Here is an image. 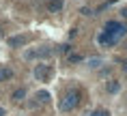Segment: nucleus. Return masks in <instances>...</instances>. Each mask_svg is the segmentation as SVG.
<instances>
[{
  "instance_id": "nucleus-10",
  "label": "nucleus",
  "mask_w": 127,
  "mask_h": 116,
  "mask_svg": "<svg viewBox=\"0 0 127 116\" xmlns=\"http://www.w3.org/2000/svg\"><path fill=\"white\" fill-rule=\"evenodd\" d=\"M24 97H26V90H24V88H17L13 93V101H22Z\"/></svg>"
},
{
  "instance_id": "nucleus-9",
  "label": "nucleus",
  "mask_w": 127,
  "mask_h": 116,
  "mask_svg": "<svg viewBox=\"0 0 127 116\" xmlns=\"http://www.w3.org/2000/svg\"><path fill=\"white\" fill-rule=\"evenodd\" d=\"M47 9H50L52 13H58L60 9H63V2H60V0H50V4H47Z\"/></svg>"
},
{
  "instance_id": "nucleus-4",
  "label": "nucleus",
  "mask_w": 127,
  "mask_h": 116,
  "mask_svg": "<svg viewBox=\"0 0 127 116\" xmlns=\"http://www.w3.org/2000/svg\"><path fill=\"white\" fill-rule=\"evenodd\" d=\"M43 56H52V47H39V49H32V52H28L26 58H43Z\"/></svg>"
},
{
  "instance_id": "nucleus-3",
  "label": "nucleus",
  "mask_w": 127,
  "mask_h": 116,
  "mask_svg": "<svg viewBox=\"0 0 127 116\" xmlns=\"http://www.w3.org/2000/svg\"><path fill=\"white\" fill-rule=\"evenodd\" d=\"M32 75H34L37 82H45V80H50V75H52V67L50 65H37Z\"/></svg>"
},
{
  "instance_id": "nucleus-13",
  "label": "nucleus",
  "mask_w": 127,
  "mask_h": 116,
  "mask_svg": "<svg viewBox=\"0 0 127 116\" xmlns=\"http://www.w3.org/2000/svg\"><path fill=\"white\" fill-rule=\"evenodd\" d=\"M123 17H127V9H123Z\"/></svg>"
},
{
  "instance_id": "nucleus-11",
  "label": "nucleus",
  "mask_w": 127,
  "mask_h": 116,
  "mask_svg": "<svg viewBox=\"0 0 127 116\" xmlns=\"http://www.w3.org/2000/svg\"><path fill=\"white\" fill-rule=\"evenodd\" d=\"M91 116H110V112H108V110H101V108H99V110H95Z\"/></svg>"
},
{
  "instance_id": "nucleus-15",
  "label": "nucleus",
  "mask_w": 127,
  "mask_h": 116,
  "mask_svg": "<svg viewBox=\"0 0 127 116\" xmlns=\"http://www.w3.org/2000/svg\"><path fill=\"white\" fill-rule=\"evenodd\" d=\"M123 67H125V71H127V60H125V65H123Z\"/></svg>"
},
{
  "instance_id": "nucleus-6",
  "label": "nucleus",
  "mask_w": 127,
  "mask_h": 116,
  "mask_svg": "<svg viewBox=\"0 0 127 116\" xmlns=\"http://www.w3.org/2000/svg\"><path fill=\"white\" fill-rule=\"evenodd\" d=\"M28 37H24V34H17V37H11L9 39V45L11 47H22V45H26Z\"/></svg>"
},
{
  "instance_id": "nucleus-7",
  "label": "nucleus",
  "mask_w": 127,
  "mask_h": 116,
  "mask_svg": "<svg viewBox=\"0 0 127 116\" xmlns=\"http://www.w3.org/2000/svg\"><path fill=\"white\" fill-rule=\"evenodd\" d=\"M34 97H37V101H39V103H47L50 99H52V95H50L47 90H39V93H37Z\"/></svg>"
},
{
  "instance_id": "nucleus-1",
  "label": "nucleus",
  "mask_w": 127,
  "mask_h": 116,
  "mask_svg": "<svg viewBox=\"0 0 127 116\" xmlns=\"http://www.w3.org/2000/svg\"><path fill=\"white\" fill-rule=\"evenodd\" d=\"M80 99H82L80 88H69L67 93H65V97H63V101H60V110H63V112L75 110L78 105H80Z\"/></svg>"
},
{
  "instance_id": "nucleus-8",
  "label": "nucleus",
  "mask_w": 127,
  "mask_h": 116,
  "mask_svg": "<svg viewBox=\"0 0 127 116\" xmlns=\"http://www.w3.org/2000/svg\"><path fill=\"white\" fill-rule=\"evenodd\" d=\"M11 77H13V71H11L9 67H2V69H0V82H4V80H11Z\"/></svg>"
},
{
  "instance_id": "nucleus-14",
  "label": "nucleus",
  "mask_w": 127,
  "mask_h": 116,
  "mask_svg": "<svg viewBox=\"0 0 127 116\" xmlns=\"http://www.w3.org/2000/svg\"><path fill=\"white\" fill-rule=\"evenodd\" d=\"M0 116H4V110H2V108H0Z\"/></svg>"
},
{
  "instance_id": "nucleus-2",
  "label": "nucleus",
  "mask_w": 127,
  "mask_h": 116,
  "mask_svg": "<svg viewBox=\"0 0 127 116\" xmlns=\"http://www.w3.org/2000/svg\"><path fill=\"white\" fill-rule=\"evenodd\" d=\"M103 32H108V34H110L114 43H119L121 39H123V37L127 34V28L123 26V24H119V22L110 20V22H106V26H103Z\"/></svg>"
},
{
  "instance_id": "nucleus-5",
  "label": "nucleus",
  "mask_w": 127,
  "mask_h": 116,
  "mask_svg": "<svg viewBox=\"0 0 127 116\" xmlns=\"http://www.w3.org/2000/svg\"><path fill=\"white\" fill-rule=\"evenodd\" d=\"M97 43H99L101 47H110V45H114L112 37H110V34H108V32H103V30H101V34H99V37H97Z\"/></svg>"
},
{
  "instance_id": "nucleus-12",
  "label": "nucleus",
  "mask_w": 127,
  "mask_h": 116,
  "mask_svg": "<svg viewBox=\"0 0 127 116\" xmlns=\"http://www.w3.org/2000/svg\"><path fill=\"white\" fill-rule=\"evenodd\" d=\"M108 90H110V93H116V90H119V84H116V82L112 80V82L108 84Z\"/></svg>"
}]
</instances>
